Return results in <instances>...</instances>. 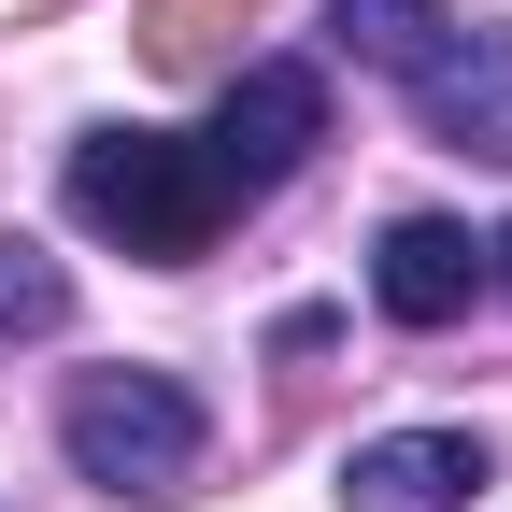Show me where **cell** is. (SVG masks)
Wrapping results in <instances>:
<instances>
[{
    "label": "cell",
    "instance_id": "cell-1",
    "mask_svg": "<svg viewBox=\"0 0 512 512\" xmlns=\"http://www.w3.org/2000/svg\"><path fill=\"white\" fill-rule=\"evenodd\" d=\"M72 214L128 256H157V271H185L214 228H228V185L200 143H171V128H86L72 143Z\"/></svg>",
    "mask_w": 512,
    "mask_h": 512
},
{
    "label": "cell",
    "instance_id": "cell-2",
    "mask_svg": "<svg viewBox=\"0 0 512 512\" xmlns=\"http://www.w3.org/2000/svg\"><path fill=\"white\" fill-rule=\"evenodd\" d=\"M57 441H72V470L114 484V498H185L214 456V427L200 399H185L171 370H86L72 399H57Z\"/></svg>",
    "mask_w": 512,
    "mask_h": 512
},
{
    "label": "cell",
    "instance_id": "cell-3",
    "mask_svg": "<svg viewBox=\"0 0 512 512\" xmlns=\"http://www.w3.org/2000/svg\"><path fill=\"white\" fill-rule=\"evenodd\" d=\"M313 143H328V72H313V57H242L228 100H214V128H200V157H214L228 200H271Z\"/></svg>",
    "mask_w": 512,
    "mask_h": 512
},
{
    "label": "cell",
    "instance_id": "cell-4",
    "mask_svg": "<svg viewBox=\"0 0 512 512\" xmlns=\"http://www.w3.org/2000/svg\"><path fill=\"white\" fill-rule=\"evenodd\" d=\"M399 86H413V114H427V143L512 157V29H441Z\"/></svg>",
    "mask_w": 512,
    "mask_h": 512
},
{
    "label": "cell",
    "instance_id": "cell-5",
    "mask_svg": "<svg viewBox=\"0 0 512 512\" xmlns=\"http://www.w3.org/2000/svg\"><path fill=\"white\" fill-rule=\"evenodd\" d=\"M484 271H498V256H484L456 214H399V228L370 242V299L399 313V328H456V313L484 299Z\"/></svg>",
    "mask_w": 512,
    "mask_h": 512
},
{
    "label": "cell",
    "instance_id": "cell-6",
    "mask_svg": "<svg viewBox=\"0 0 512 512\" xmlns=\"http://www.w3.org/2000/svg\"><path fill=\"white\" fill-rule=\"evenodd\" d=\"M470 484H484L470 427H399V441L342 456V512H470Z\"/></svg>",
    "mask_w": 512,
    "mask_h": 512
},
{
    "label": "cell",
    "instance_id": "cell-7",
    "mask_svg": "<svg viewBox=\"0 0 512 512\" xmlns=\"http://www.w3.org/2000/svg\"><path fill=\"white\" fill-rule=\"evenodd\" d=\"M441 29H456L441 0H328V43H342V57H370V72H413Z\"/></svg>",
    "mask_w": 512,
    "mask_h": 512
},
{
    "label": "cell",
    "instance_id": "cell-8",
    "mask_svg": "<svg viewBox=\"0 0 512 512\" xmlns=\"http://www.w3.org/2000/svg\"><path fill=\"white\" fill-rule=\"evenodd\" d=\"M43 328H72V271L43 242H0V342H43Z\"/></svg>",
    "mask_w": 512,
    "mask_h": 512
},
{
    "label": "cell",
    "instance_id": "cell-9",
    "mask_svg": "<svg viewBox=\"0 0 512 512\" xmlns=\"http://www.w3.org/2000/svg\"><path fill=\"white\" fill-rule=\"evenodd\" d=\"M228 0H157V15H143V57H157V72H242V57H228Z\"/></svg>",
    "mask_w": 512,
    "mask_h": 512
},
{
    "label": "cell",
    "instance_id": "cell-10",
    "mask_svg": "<svg viewBox=\"0 0 512 512\" xmlns=\"http://www.w3.org/2000/svg\"><path fill=\"white\" fill-rule=\"evenodd\" d=\"M484 256H498V285H512V242H484Z\"/></svg>",
    "mask_w": 512,
    "mask_h": 512
}]
</instances>
